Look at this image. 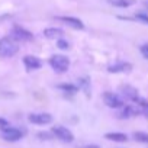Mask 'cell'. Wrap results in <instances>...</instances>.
I'll return each mask as SVG.
<instances>
[{"instance_id": "6da1fadb", "label": "cell", "mask_w": 148, "mask_h": 148, "mask_svg": "<svg viewBox=\"0 0 148 148\" xmlns=\"http://www.w3.org/2000/svg\"><path fill=\"white\" fill-rule=\"evenodd\" d=\"M19 51V45L13 38H2L0 39V57L10 58Z\"/></svg>"}, {"instance_id": "7a4b0ae2", "label": "cell", "mask_w": 148, "mask_h": 148, "mask_svg": "<svg viewBox=\"0 0 148 148\" xmlns=\"http://www.w3.org/2000/svg\"><path fill=\"white\" fill-rule=\"evenodd\" d=\"M49 65L52 67V70L55 73H65L70 67V60L65 57V55H60V54H55L49 58Z\"/></svg>"}, {"instance_id": "3957f363", "label": "cell", "mask_w": 148, "mask_h": 148, "mask_svg": "<svg viewBox=\"0 0 148 148\" xmlns=\"http://www.w3.org/2000/svg\"><path fill=\"white\" fill-rule=\"evenodd\" d=\"M0 135H2V138L5 141H9V142H16L19 139H22L23 136V132L18 128H13V126H5L2 128V132H0Z\"/></svg>"}, {"instance_id": "277c9868", "label": "cell", "mask_w": 148, "mask_h": 148, "mask_svg": "<svg viewBox=\"0 0 148 148\" xmlns=\"http://www.w3.org/2000/svg\"><path fill=\"white\" fill-rule=\"evenodd\" d=\"M51 134H52L55 138H58L60 141H62V142H73V141H74L73 132H71L70 129H67L65 126H61V125L52 126Z\"/></svg>"}, {"instance_id": "5b68a950", "label": "cell", "mask_w": 148, "mask_h": 148, "mask_svg": "<svg viewBox=\"0 0 148 148\" xmlns=\"http://www.w3.org/2000/svg\"><path fill=\"white\" fill-rule=\"evenodd\" d=\"M103 102L106 103V106H109L112 109H119V108L123 106V100L118 95H115L112 92H106L103 95Z\"/></svg>"}, {"instance_id": "8992f818", "label": "cell", "mask_w": 148, "mask_h": 148, "mask_svg": "<svg viewBox=\"0 0 148 148\" xmlns=\"http://www.w3.org/2000/svg\"><path fill=\"white\" fill-rule=\"evenodd\" d=\"M12 38L16 39V41H32L34 39V35L26 31L25 28L22 26H13L12 29Z\"/></svg>"}, {"instance_id": "52a82bcc", "label": "cell", "mask_w": 148, "mask_h": 148, "mask_svg": "<svg viewBox=\"0 0 148 148\" xmlns=\"http://www.w3.org/2000/svg\"><path fill=\"white\" fill-rule=\"evenodd\" d=\"M28 121L35 125H47L52 122V116L49 113H31L28 116Z\"/></svg>"}, {"instance_id": "ba28073f", "label": "cell", "mask_w": 148, "mask_h": 148, "mask_svg": "<svg viewBox=\"0 0 148 148\" xmlns=\"http://www.w3.org/2000/svg\"><path fill=\"white\" fill-rule=\"evenodd\" d=\"M57 19L61 21L62 23L68 25V26L73 28V29H84V23H83L80 19L74 18V16H58Z\"/></svg>"}, {"instance_id": "9c48e42d", "label": "cell", "mask_w": 148, "mask_h": 148, "mask_svg": "<svg viewBox=\"0 0 148 148\" xmlns=\"http://www.w3.org/2000/svg\"><path fill=\"white\" fill-rule=\"evenodd\" d=\"M131 70H132V64L123 62V61L115 62V64H112V65L108 67V71L109 73H113V74H116V73H129Z\"/></svg>"}, {"instance_id": "30bf717a", "label": "cell", "mask_w": 148, "mask_h": 148, "mask_svg": "<svg viewBox=\"0 0 148 148\" xmlns=\"http://www.w3.org/2000/svg\"><path fill=\"white\" fill-rule=\"evenodd\" d=\"M23 64H25V67L28 70H38V68L42 67V61L38 57H35V55H26V57H23Z\"/></svg>"}, {"instance_id": "8fae6325", "label": "cell", "mask_w": 148, "mask_h": 148, "mask_svg": "<svg viewBox=\"0 0 148 148\" xmlns=\"http://www.w3.org/2000/svg\"><path fill=\"white\" fill-rule=\"evenodd\" d=\"M121 92H122V95L128 99V100H132V102H136L139 97H138V90L135 89V87H132V86H121Z\"/></svg>"}, {"instance_id": "7c38bea8", "label": "cell", "mask_w": 148, "mask_h": 148, "mask_svg": "<svg viewBox=\"0 0 148 148\" xmlns=\"http://www.w3.org/2000/svg\"><path fill=\"white\" fill-rule=\"evenodd\" d=\"M44 35H45L48 39H57V38H61V36L64 35V32H62V29H60V28H47V29L44 31Z\"/></svg>"}, {"instance_id": "4fadbf2b", "label": "cell", "mask_w": 148, "mask_h": 148, "mask_svg": "<svg viewBox=\"0 0 148 148\" xmlns=\"http://www.w3.org/2000/svg\"><path fill=\"white\" fill-rule=\"evenodd\" d=\"M105 138L109 141H115V142H125L128 139V136L122 132H108L105 135Z\"/></svg>"}, {"instance_id": "5bb4252c", "label": "cell", "mask_w": 148, "mask_h": 148, "mask_svg": "<svg viewBox=\"0 0 148 148\" xmlns=\"http://www.w3.org/2000/svg\"><path fill=\"white\" fill-rule=\"evenodd\" d=\"M60 90H64L67 93H77L79 92V87L76 84H70V83H62V84H58L57 86Z\"/></svg>"}, {"instance_id": "9a60e30c", "label": "cell", "mask_w": 148, "mask_h": 148, "mask_svg": "<svg viewBox=\"0 0 148 148\" xmlns=\"http://www.w3.org/2000/svg\"><path fill=\"white\" fill-rule=\"evenodd\" d=\"M132 136H134V139L138 141V142L148 144V134H147V132H141V131H138V132H134Z\"/></svg>"}, {"instance_id": "2e32d148", "label": "cell", "mask_w": 148, "mask_h": 148, "mask_svg": "<svg viewBox=\"0 0 148 148\" xmlns=\"http://www.w3.org/2000/svg\"><path fill=\"white\" fill-rule=\"evenodd\" d=\"M110 3L116 8H129L134 3V0H110Z\"/></svg>"}, {"instance_id": "e0dca14e", "label": "cell", "mask_w": 148, "mask_h": 148, "mask_svg": "<svg viewBox=\"0 0 148 148\" xmlns=\"http://www.w3.org/2000/svg\"><path fill=\"white\" fill-rule=\"evenodd\" d=\"M135 21H139L141 23L148 25V13H136L135 15Z\"/></svg>"}, {"instance_id": "ac0fdd59", "label": "cell", "mask_w": 148, "mask_h": 148, "mask_svg": "<svg viewBox=\"0 0 148 148\" xmlns=\"http://www.w3.org/2000/svg\"><path fill=\"white\" fill-rule=\"evenodd\" d=\"M136 103L141 106L142 113H145V115L148 116V102H147V100H144V99H138V100H136Z\"/></svg>"}, {"instance_id": "d6986e66", "label": "cell", "mask_w": 148, "mask_h": 148, "mask_svg": "<svg viewBox=\"0 0 148 148\" xmlns=\"http://www.w3.org/2000/svg\"><path fill=\"white\" fill-rule=\"evenodd\" d=\"M57 47H58L60 49H68V48H70V44H68L65 39H58V41H57Z\"/></svg>"}, {"instance_id": "ffe728a7", "label": "cell", "mask_w": 148, "mask_h": 148, "mask_svg": "<svg viewBox=\"0 0 148 148\" xmlns=\"http://www.w3.org/2000/svg\"><path fill=\"white\" fill-rule=\"evenodd\" d=\"M80 84H82V89L86 93H89V80L87 79H80Z\"/></svg>"}, {"instance_id": "44dd1931", "label": "cell", "mask_w": 148, "mask_h": 148, "mask_svg": "<svg viewBox=\"0 0 148 148\" xmlns=\"http://www.w3.org/2000/svg\"><path fill=\"white\" fill-rule=\"evenodd\" d=\"M139 51H141V54H142V57L148 60V44H144V45H141V48H139Z\"/></svg>"}, {"instance_id": "7402d4cb", "label": "cell", "mask_w": 148, "mask_h": 148, "mask_svg": "<svg viewBox=\"0 0 148 148\" xmlns=\"http://www.w3.org/2000/svg\"><path fill=\"white\" fill-rule=\"evenodd\" d=\"M38 136H39L41 139H51V136H49V134H48V132H39V134H38Z\"/></svg>"}, {"instance_id": "603a6c76", "label": "cell", "mask_w": 148, "mask_h": 148, "mask_svg": "<svg viewBox=\"0 0 148 148\" xmlns=\"http://www.w3.org/2000/svg\"><path fill=\"white\" fill-rule=\"evenodd\" d=\"M5 126H9V122L3 118H0V128H5Z\"/></svg>"}, {"instance_id": "cb8c5ba5", "label": "cell", "mask_w": 148, "mask_h": 148, "mask_svg": "<svg viewBox=\"0 0 148 148\" xmlns=\"http://www.w3.org/2000/svg\"><path fill=\"white\" fill-rule=\"evenodd\" d=\"M82 148H99V147L95 145V144H90V145H84V147H82Z\"/></svg>"}, {"instance_id": "d4e9b609", "label": "cell", "mask_w": 148, "mask_h": 148, "mask_svg": "<svg viewBox=\"0 0 148 148\" xmlns=\"http://www.w3.org/2000/svg\"><path fill=\"white\" fill-rule=\"evenodd\" d=\"M144 6H145V8L148 9V0H145V2H144Z\"/></svg>"}]
</instances>
